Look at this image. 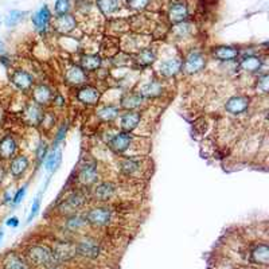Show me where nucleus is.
<instances>
[{
	"instance_id": "1",
	"label": "nucleus",
	"mask_w": 269,
	"mask_h": 269,
	"mask_svg": "<svg viewBox=\"0 0 269 269\" xmlns=\"http://www.w3.org/2000/svg\"><path fill=\"white\" fill-rule=\"evenodd\" d=\"M207 64V58L204 56L203 51L198 49H193L186 54L185 60L182 61V71L186 74H198L202 70H204Z\"/></svg>"
},
{
	"instance_id": "2",
	"label": "nucleus",
	"mask_w": 269,
	"mask_h": 269,
	"mask_svg": "<svg viewBox=\"0 0 269 269\" xmlns=\"http://www.w3.org/2000/svg\"><path fill=\"white\" fill-rule=\"evenodd\" d=\"M28 260L34 265L38 267H46V268H54V265H58L54 260V256L50 248L42 245L31 246L27 252Z\"/></svg>"
},
{
	"instance_id": "3",
	"label": "nucleus",
	"mask_w": 269,
	"mask_h": 269,
	"mask_svg": "<svg viewBox=\"0 0 269 269\" xmlns=\"http://www.w3.org/2000/svg\"><path fill=\"white\" fill-rule=\"evenodd\" d=\"M85 203H86V195L81 191H73L61 202L57 210L62 215H71L77 213L79 209H82Z\"/></svg>"
},
{
	"instance_id": "4",
	"label": "nucleus",
	"mask_w": 269,
	"mask_h": 269,
	"mask_svg": "<svg viewBox=\"0 0 269 269\" xmlns=\"http://www.w3.org/2000/svg\"><path fill=\"white\" fill-rule=\"evenodd\" d=\"M113 217V211H112L108 206H96L89 209L85 214V219L89 225L96 227H102L109 225Z\"/></svg>"
},
{
	"instance_id": "5",
	"label": "nucleus",
	"mask_w": 269,
	"mask_h": 269,
	"mask_svg": "<svg viewBox=\"0 0 269 269\" xmlns=\"http://www.w3.org/2000/svg\"><path fill=\"white\" fill-rule=\"evenodd\" d=\"M190 15L187 0H170L167 5V18L171 23L177 24L185 22Z\"/></svg>"
},
{
	"instance_id": "6",
	"label": "nucleus",
	"mask_w": 269,
	"mask_h": 269,
	"mask_svg": "<svg viewBox=\"0 0 269 269\" xmlns=\"http://www.w3.org/2000/svg\"><path fill=\"white\" fill-rule=\"evenodd\" d=\"M249 105H251V97L244 96V94H236V96L227 98L223 108L229 115L240 116V115H244L248 112Z\"/></svg>"
},
{
	"instance_id": "7",
	"label": "nucleus",
	"mask_w": 269,
	"mask_h": 269,
	"mask_svg": "<svg viewBox=\"0 0 269 269\" xmlns=\"http://www.w3.org/2000/svg\"><path fill=\"white\" fill-rule=\"evenodd\" d=\"M77 181L82 186H94L98 181V168L96 163L85 162L77 171Z\"/></svg>"
},
{
	"instance_id": "8",
	"label": "nucleus",
	"mask_w": 269,
	"mask_h": 269,
	"mask_svg": "<svg viewBox=\"0 0 269 269\" xmlns=\"http://www.w3.org/2000/svg\"><path fill=\"white\" fill-rule=\"evenodd\" d=\"M75 252H77V255L86 257V259H96L101 252V245L96 238L85 237L75 245Z\"/></svg>"
},
{
	"instance_id": "9",
	"label": "nucleus",
	"mask_w": 269,
	"mask_h": 269,
	"mask_svg": "<svg viewBox=\"0 0 269 269\" xmlns=\"http://www.w3.org/2000/svg\"><path fill=\"white\" fill-rule=\"evenodd\" d=\"M51 20H53V14L51 9L49 8V5L43 4L39 9H37L31 16V22H33L34 27L38 33H46L47 28L50 27Z\"/></svg>"
},
{
	"instance_id": "10",
	"label": "nucleus",
	"mask_w": 269,
	"mask_h": 269,
	"mask_svg": "<svg viewBox=\"0 0 269 269\" xmlns=\"http://www.w3.org/2000/svg\"><path fill=\"white\" fill-rule=\"evenodd\" d=\"M117 186L113 182H100L93 186L92 198L97 202H107L116 194Z\"/></svg>"
},
{
	"instance_id": "11",
	"label": "nucleus",
	"mask_w": 269,
	"mask_h": 269,
	"mask_svg": "<svg viewBox=\"0 0 269 269\" xmlns=\"http://www.w3.org/2000/svg\"><path fill=\"white\" fill-rule=\"evenodd\" d=\"M50 27H53V30L57 31L58 34L65 35V34H69L71 33L73 30H75V27H77V19L71 14L56 16V18L51 20Z\"/></svg>"
},
{
	"instance_id": "12",
	"label": "nucleus",
	"mask_w": 269,
	"mask_h": 269,
	"mask_svg": "<svg viewBox=\"0 0 269 269\" xmlns=\"http://www.w3.org/2000/svg\"><path fill=\"white\" fill-rule=\"evenodd\" d=\"M132 134H128V132H117V134H113V137L109 140V148L113 151L117 155H121V153L127 152L128 149L131 148V145H132Z\"/></svg>"
},
{
	"instance_id": "13",
	"label": "nucleus",
	"mask_w": 269,
	"mask_h": 269,
	"mask_svg": "<svg viewBox=\"0 0 269 269\" xmlns=\"http://www.w3.org/2000/svg\"><path fill=\"white\" fill-rule=\"evenodd\" d=\"M53 256H54V260L57 264H62L64 261L71 260L77 252H75V245L70 244V242H58L54 249H51Z\"/></svg>"
},
{
	"instance_id": "14",
	"label": "nucleus",
	"mask_w": 269,
	"mask_h": 269,
	"mask_svg": "<svg viewBox=\"0 0 269 269\" xmlns=\"http://www.w3.org/2000/svg\"><path fill=\"white\" fill-rule=\"evenodd\" d=\"M100 97H101V92L92 85H85L82 88H79L75 94V98L84 105H96L100 101Z\"/></svg>"
},
{
	"instance_id": "15",
	"label": "nucleus",
	"mask_w": 269,
	"mask_h": 269,
	"mask_svg": "<svg viewBox=\"0 0 269 269\" xmlns=\"http://www.w3.org/2000/svg\"><path fill=\"white\" fill-rule=\"evenodd\" d=\"M11 82L22 92H28L34 86V77L28 71L22 69L14 70L11 74Z\"/></svg>"
},
{
	"instance_id": "16",
	"label": "nucleus",
	"mask_w": 269,
	"mask_h": 269,
	"mask_svg": "<svg viewBox=\"0 0 269 269\" xmlns=\"http://www.w3.org/2000/svg\"><path fill=\"white\" fill-rule=\"evenodd\" d=\"M211 57L221 62H233L240 57V50L234 46H217L211 49Z\"/></svg>"
},
{
	"instance_id": "17",
	"label": "nucleus",
	"mask_w": 269,
	"mask_h": 269,
	"mask_svg": "<svg viewBox=\"0 0 269 269\" xmlns=\"http://www.w3.org/2000/svg\"><path fill=\"white\" fill-rule=\"evenodd\" d=\"M18 143L12 134H4L0 139V160H11L16 153Z\"/></svg>"
},
{
	"instance_id": "18",
	"label": "nucleus",
	"mask_w": 269,
	"mask_h": 269,
	"mask_svg": "<svg viewBox=\"0 0 269 269\" xmlns=\"http://www.w3.org/2000/svg\"><path fill=\"white\" fill-rule=\"evenodd\" d=\"M182 71V61L179 58H170L159 65V74L163 78H172Z\"/></svg>"
},
{
	"instance_id": "19",
	"label": "nucleus",
	"mask_w": 269,
	"mask_h": 269,
	"mask_svg": "<svg viewBox=\"0 0 269 269\" xmlns=\"http://www.w3.org/2000/svg\"><path fill=\"white\" fill-rule=\"evenodd\" d=\"M9 172L15 179H20L30 167V160L26 155H16L9 162Z\"/></svg>"
},
{
	"instance_id": "20",
	"label": "nucleus",
	"mask_w": 269,
	"mask_h": 269,
	"mask_svg": "<svg viewBox=\"0 0 269 269\" xmlns=\"http://www.w3.org/2000/svg\"><path fill=\"white\" fill-rule=\"evenodd\" d=\"M88 79L86 71L84 69H81L78 65L70 66L69 69L66 70L65 73V82L71 86H79L84 85Z\"/></svg>"
},
{
	"instance_id": "21",
	"label": "nucleus",
	"mask_w": 269,
	"mask_h": 269,
	"mask_svg": "<svg viewBox=\"0 0 269 269\" xmlns=\"http://www.w3.org/2000/svg\"><path fill=\"white\" fill-rule=\"evenodd\" d=\"M119 170L126 177H136L141 171V162L139 159L126 156L119 160Z\"/></svg>"
},
{
	"instance_id": "22",
	"label": "nucleus",
	"mask_w": 269,
	"mask_h": 269,
	"mask_svg": "<svg viewBox=\"0 0 269 269\" xmlns=\"http://www.w3.org/2000/svg\"><path fill=\"white\" fill-rule=\"evenodd\" d=\"M140 121H141V113L136 111H127L120 119V127L123 132H128L131 134L139 127Z\"/></svg>"
},
{
	"instance_id": "23",
	"label": "nucleus",
	"mask_w": 269,
	"mask_h": 269,
	"mask_svg": "<svg viewBox=\"0 0 269 269\" xmlns=\"http://www.w3.org/2000/svg\"><path fill=\"white\" fill-rule=\"evenodd\" d=\"M53 97H54V93L47 85L39 84L37 86H33V100L38 105L43 107L50 104Z\"/></svg>"
},
{
	"instance_id": "24",
	"label": "nucleus",
	"mask_w": 269,
	"mask_h": 269,
	"mask_svg": "<svg viewBox=\"0 0 269 269\" xmlns=\"http://www.w3.org/2000/svg\"><path fill=\"white\" fill-rule=\"evenodd\" d=\"M164 92V86L160 79H152L148 81L147 84H144L140 88L139 93L143 96L144 98H156L160 97Z\"/></svg>"
},
{
	"instance_id": "25",
	"label": "nucleus",
	"mask_w": 269,
	"mask_h": 269,
	"mask_svg": "<svg viewBox=\"0 0 269 269\" xmlns=\"http://www.w3.org/2000/svg\"><path fill=\"white\" fill-rule=\"evenodd\" d=\"M42 116H43L42 107L35 104V102L28 104L23 112V119L28 126H39Z\"/></svg>"
},
{
	"instance_id": "26",
	"label": "nucleus",
	"mask_w": 269,
	"mask_h": 269,
	"mask_svg": "<svg viewBox=\"0 0 269 269\" xmlns=\"http://www.w3.org/2000/svg\"><path fill=\"white\" fill-rule=\"evenodd\" d=\"M144 97L139 92H128L126 93L120 100V107L126 111H134L143 105Z\"/></svg>"
},
{
	"instance_id": "27",
	"label": "nucleus",
	"mask_w": 269,
	"mask_h": 269,
	"mask_svg": "<svg viewBox=\"0 0 269 269\" xmlns=\"http://www.w3.org/2000/svg\"><path fill=\"white\" fill-rule=\"evenodd\" d=\"M263 64H264V61L261 60L259 56H244L240 61V67H241L244 71L246 73H256V71H259L263 67Z\"/></svg>"
},
{
	"instance_id": "28",
	"label": "nucleus",
	"mask_w": 269,
	"mask_h": 269,
	"mask_svg": "<svg viewBox=\"0 0 269 269\" xmlns=\"http://www.w3.org/2000/svg\"><path fill=\"white\" fill-rule=\"evenodd\" d=\"M96 5L100 12L107 18L113 16L121 8L120 0H96Z\"/></svg>"
},
{
	"instance_id": "29",
	"label": "nucleus",
	"mask_w": 269,
	"mask_h": 269,
	"mask_svg": "<svg viewBox=\"0 0 269 269\" xmlns=\"http://www.w3.org/2000/svg\"><path fill=\"white\" fill-rule=\"evenodd\" d=\"M171 34L175 39H186V38L191 37L194 34V24L189 20L177 23L171 28Z\"/></svg>"
},
{
	"instance_id": "30",
	"label": "nucleus",
	"mask_w": 269,
	"mask_h": 269,
	"mask_svg": "<svg viewBox=\"0 0 269 269\" xmlns=\"http://www.w3.org/2000/svg\"><path fill=\"white\" fill-rule=\"evenodd\" d=\"M101 57L97 54H86V56L81 57V60H79V67L84 69L85 71H96L101 67Z\"/></svg>"
},
{
	"instance_id": "31",
	"label": "nucleus",
	"mask_w": 269,
	"mask_h": 269,
	"mask_svg": "<svg viewBox=\"0 0 269 269\" xmlns=\"http://www.w3.org/2000/svg\"><path fill=\"white\" fill-rule=\"evenodd\" d=\"M46 170L50 174L53 172H56L58 168H60L61 163H62V149L60 147H57V148H53L50 153H47L46 156Z\"/></svg>"
},
{
	"instance_id": "32",
	"label": "nucleus",
	"mask_w": 269,
	"mask_h": 269,
	"mask_svg": "<svg viewBox=\"0 0 269 269\" xmlns=\"http://www.w3.org/2000/svg\"><path fill=\"white\" fill-rule=\"evenodd\" d=\"M96 113H97L98 119L104 123H112L120 115V108L116 105H105V107L100 108Z\"/></svg>"
},
{
	"instance_id": "33",
	"label": "nucleus",
	"mask_w": 269,
	"mask_h": 269,
	"mask_svg": "<svg viewBox=\"0 0 269 269\" xmlns=\"http://www.w3.org/2000/svg\"><path fill=\"white\" fill-rule=\"evenodd\" d=\"M252 260L256 264L268 265L269 263V248L267 244H260L252 251Z\"/></svg>"
},
{
	"instance_id": "34",
	"label": "nucleus",
	"mask_w": 269,
	"mask_h": 269,
	"mask_svg": "<svg viewBox=\"0 0 269 269\" xmlns=\"http://www.w3.org/2000/svg\"><path fill=\"white\" fill-rule=\"evenodd\" d=\"M156 61V54L152 49H143L140 51L137 57H136V64L140 66V67H148Z\"/></svg>"
},
{
	"instance_id": "35",
	"label": "nucleus",
	"mask_w": 269,
	"mask_h": 269,
	"mask_svg": "<svg viewBox=\"0 0 269 269\" xmlns=\"http://www.w3.org/2000/svg\"><path fill=\"white\" fill-rule=\"evenodd\" d=\"M27 14H28L27 11H20V9H12V11H9L8 14H7V16L4 18L5 27L11 28L15 27V26H18Z\"/></svg>"
},
{
	"instance_id": "36",
	"label": "nucleus",
	"mask_w": 269,
	"mask_h": 269,
	"mask_svg": "<svg viewBox=\"0 0 269 269\" xmlns=\"http://www.w3.org/2000/svg\"><path fill=\"white\" fill-rule=\"evenodd\" d=\"M86 219L85 215H79V214H71L66 219V229H69L70 232H77L81 227L86 225Z\"/></svg>"
},
{
	"instance_id": "37",
	"label": "nucleus",
	"mask_w": 269,
	"mask_h": 269,
	"mask_svg": "<svg viewBox=\"0 0 269 269\" xmlns=\"http://www.w3.org/2000/svg\"><path fill=\"white\" fill-rule=\"evenodd\" d=\"M3 267H4V269H28L27 265L24 264L22 259L15 253H9V255L5 256Z\"/></svg>"
},
{
	"instance_id": "38",
	"label": "nucleus",
	"mask_w": 269,
	"mask_h": 269,
	"mask_svg": "<svg viewBox=\"0 0 269 269\" xmlns=\"http://www.w3.org/2000/svg\"><path fill=\"white\" fill-rule=\"evenodd\" d=\"M151 0H126V5L128 9L136 11V12H141L144 9L149 7Z\"/></svg>"
},
{
	"instance_id": "39",
	"label": "nucleus",
	"mask_w": 269,
	"mask_h": 269,
	"mask_svg": "<svg viewBox=\"0 0 269 269\" xmlns=\"http://www.w3.org/2000/svg\"><path fill=\"white\" fill-rule=\"evenodd\" d=\"M70 9H71V0H56L54 12L57 16L70 14Z\"/></svg>"
},
{
	"instance_id": "40",
	"label": "nucleus",
	"mask_w": 269,
	"mask_h": 269,
	"mask_svg": "<svg viewBox=\"0 0 269 269\" xmlns=\"http://www.w3.org/2000/svg\"><path fill=\"white\" fill-rule=\"evenodd\" d=\"M256 88H257V92H260L261 94H268L269 75L267 73H263L261 75H259L257 82H256Z\"/></svg>"
},
{
	"instance_id": "41",
	"label": "nucleus",
	"mask_w": 269,
	"mask_h": 269,
	"mask_svg": "<svg viewBox=\"0 0 269 269\" xmlns=\"http://www.w3.org/2000/svg\"><path fill=\"white\" fill-rule=\"evenodd\" d=\"M43 191H45V189L35 197V200H34L33 204H31V210H30V214H28L27 223L31 222V221L37 217V214L39 213V210H41V198H42Z\"/></svg>"
},
{
	"instance_id": "42",
	"label": "nucleus",
	"mask_w": 269,
	"mask_h": 269,
	"mask_svg": "<svg viewBox=\"0 0 269 269\" xmlns=\"http://www.w3.org/2000/svg\"><path fill=\"white\" fill-rule=\"evenodd\" d=\"M47 153H49V145H47L46 141H41L37 147V151H35V159H37L38 166L42 164L43 160L46 159Z\"/></svg>"
},
{
	"instance_id": "43",
	"label": "nucleus",
	"mask_w": 269,
	"mask_h": 269,
	"mask_svg": "<svg viewBox=\"0 0 269 269\" xmlns=\"http://www.w3.org/2000/svg\"><path fill=\"white\" fill-rule=\"evenodd\" d=\"M54 123H56L54 113H51V112H43V116L42 119H41L39 126H42L43 128H46V130H50L51 127L54 126Z\"/></svg>"
},
{
	"instance_id": "44",
	"label": "nucleus",
	"mask_w": 269,
	"mask_h": 269,
	"mask_svg": "<svg viewBox=\"0 0 269 269\" xmlns=\"http://www.w3.org/2000/svg\"><path fill=\"white\" fill-rule=\"evenodd\" d=\"M66 131H67V124H62V126L60 127V130L57 131L56 139H54V141H53V148H57V147H60L58 144L62 143V141H64V139H65Z\"/></svg>"
},
{
	"instance_id": "45",
	"label": "nucleus",
	"mask_w": 269,
	"mask_h": 269,
	"mask_svg": "<svg viewBox=\"0 0 269 269\" xmlns=\"http://www.w3.org/2000/svg\"><path fill=\"white\" fill-rule=\"evenodd\" d=\"M26 193H27V185L22 186L20 189H18V191H16V194L12 197V206H18L22 201H23L24 195H26Z\"/></svg>"
},
{
	"instance_id": "46",
	"label": "nucleus",
	"mask_w": 269,
	"mask_h": 269,
	"mask_svg": "<svg viewBox=\"0 0 269 269\" xmlns=\"http://www.w3.org/2000/svg\"><path fill=\"white\" fill-rule=\"evenodd\" d=\"M5 225L9 227L19 226V219L16 218V217H11V218H8L7 221H5Z\"/></svg>"
},
{
	"instance_id": "47",
	"label": "nucleus",
	"mask_w": 269,
	"mask_h": 269,
	"mask_svg": "<svg viewBox=\"0 0 269 269\" xmlns=\"http://www.w3.org/2000/svg\"><path fill=\"white\" fill-rule=\"evenodd\" d=\"M5 174H7V171H5V167L3 166V164H0V185H1V182L4 181Z\"/></svg>"
},
{
	"instance_id": "48",
	"label": "nucleus",
	"mask_w": 269,
	"mask_h": 269,
	"mask_svg": "<svg viewBox=\"0 0 269 269\" xmlns=\"http://www.w3.org/2000/svg\"><path fill=\"white\" fill-rule=\"evenodd\" d=\"M11 202H12V197H11V194H9V193H5L3 203H11Z\"/></svg>"
},
{
	"instance_id": "49",
	"label": "nucleus",
	"mask_w": 269,
	"mask_h": 269,
	"mask_svg": "<svg viewBox=\"0 0 269 269\" xmlns=\"http://www.w3.org/2000/svg\"><path fill=\"white\" fill-rule=\"evenodd\" d=\"M3 237H4V232H3V229H0V242L3 240Z\"/></svg>"
},
{
	"instance_id": "50",
	"label": "nucleus",
	"mask_w": 269,
	"mask_h": 269,
	"mask_svg": "<svg viewBox=\"0 0 269 269\" xmlns=\"http://www.w3.org/2000/svg\"><path fill=\"white\" fill-rule=\"evenodd\" d=\"M50 269H56V268H50Z\"/></svg>"
}]
</instances>
